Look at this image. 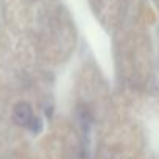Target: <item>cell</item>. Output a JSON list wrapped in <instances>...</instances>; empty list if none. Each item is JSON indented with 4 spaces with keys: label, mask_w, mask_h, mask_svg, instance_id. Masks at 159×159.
<instances>
[{
    "label": "cell",
    "mask_w": 159,
    "mask_h": 159,
    "mask_svg": "<svg viewBox=\"0 0 159 159\" xmlns=\"http://www.w3.org/2000/svg\"><path fill=\"white\" fill-rule=\"evenodd\" d=\"M33 119V109L28 103L22 102V103H17L16 108H14V112H13V120L16 125L19 126H28L30 120Z\"/></svg>",
    "instance_id": "cell-1"
},
{
    "label": "cell",
    "mask_w": 159,
    "mask_h": 159,
    "mask_svg": "<svg viewBox=\"0 0 159 159\" xmlns=\"http://www.w3.org/2000/svg\"><path fill=\"white\" fill-rule=\"evenodd\" d=\"M28 128L31 129V133H39L41 129H42V122H41V119L39 117H33L31 120H30V123H28Z\"/></svg>",
    "instance_id": "cell-2"
}]
</instances>
